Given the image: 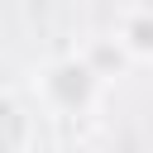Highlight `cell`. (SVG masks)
<instances>
[{"instance_id": "3", "label": "cell", "mask_w": 153, "mask_h": 153, "mask_svg": "<svg viewBox=\"0 0 153 153\" xmlns=\"http://www.w3.org/2000/svg\"><path fill=\"white\" fill-rule=\"evenodd\" d=\"M120 43L129 48L134 62H153V14L129 10V14L120 19Z\"/></svg>"}, {"instance_id": "2", "label": "cell", "mask_w": 153, "mask_h": 153, "mask_svg": "<svg viewBox=\"0 0 153 153\" xmlns=\"http://www.w3.org/2000/svg\"><path fill=\"white\" fill-rule=\"evenodd\" d=\"M81 62H86V67H91V72L105 81V76L124 72L134 57H129V48L120 43V33H115V38H105V33H91V38H86V48H81Z\"/></svg>"}, {"instance_id": "1", "label": "cell", "mask_w": 153, "mask_h": 153, "mask_svg": "<svg viewBox=\"0 0 153 153\" xmlns=\"http://www.w3.org/2000/svg\"><path fill=\"white\" fill-rule=\"evenodd\" d=\"M100 76L81 62V57H57L38 72V100L48 115H86L96 105Z\"/></svg>"}, {"instance_id": "4", "label": "cell", "mask_w": 153, "mask_h": 153, "mask_svg": "<svg viewBox=\"0 0 153 153\" xmlns=\"http://www.w3.org/2000/svg\"><path fill=\"white\" fill-rule=\"evenodd\" d=\"M134 10H143V14H153V0H134Z\"/></svg>"}]
</instances>
